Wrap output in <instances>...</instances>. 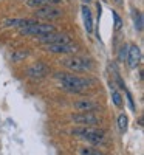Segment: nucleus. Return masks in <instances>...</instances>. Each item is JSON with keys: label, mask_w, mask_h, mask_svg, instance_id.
<instances>
[{"label": "nucleus", "mask_w": 144, "mask_h": 155, "mask_svg": "<svg viewBox=\"0 0 144 155\" xmlns=\"http://www.w3.org/2000/svg\"><path fill=\"white\" fill-rule=\"evenodd\" d=\"M64 11L57 6H44V8H37L34 11V19H45V20H54L62 17Z\"/></svg>", "instance_id": "obj_6"}, {"label": "nucleus", "mask_w": 144, "mask_h": 155, "mask_svg": "<svg viewBox=\"0 0 144 155\" xmlns=\"http://www.w3.org/2000/svg\"><path fill=\"white\" fill-rule=\"evenodd\" d=\"M70 120L74 124H79L84 127H95L101 123V118L95 112H76L70 115Z\"/></svg>", "instance_id": "obj_5"}, {"label": "nucleus", "mask_w": 144, "mask_h": 155, "mask_svg": "<svg viewBox=\"0 0 144 155\" xmlns=\"http://www.w3.org/2000/svg\"><path fill=\"white\" fill-rule=\"evenodd\" d=\"M39 22L37 19H5L3 20V27L6 28H23V27H30V25Z\"/></svg>", "instance_id": "obj_12"}, {"label": "nucleus", "mask_w": 144, "mask_h": 155, "mask_svg": "<svg viewBox=\"0 0 144 155\" xmlns=\"http://www.w3.org/2000/svg\"><path fill=\"white\" fill-rule=\"evenodd\" d=\"M73 109L76 112H96L99 110V104L93 99H87V98H82V99H76L73 101Z\"/></svg>", "instance_id": "obj_9"}, {"label": "nucleus", "mask_w": 144, "mask_h": 155, "mask_svg": "<svg viewBox=\"0 0 144 155\" xmlns=\"http://www.w3.org/2000/svg\"><path fill=\"white\" fill-rule=\"evenodd\" d=\"M54 78L57 79L59 85L70 93H84L87 88L91 87V82H93V79H90V78L67 71H57L54 73Z\"/></svg>", "instance_id": "obj_1"}, {"label": "nucleus", "mask_w": 144, "mask_h": 155, "mask_svg": "<svg viewBox=\"0 0 144 155\" xmlns=\"http://www.w3.org/2000/svg\"><path fill=\"white\" fill-rule=\"evenodd\" d=\"M112 14H113V19H115V31H119L123 28V19L116 11H112Z\"/></svg>", "instance_id": "obj_21"}, {"label": "nucleus", "mask_w": 144, "mask_h": 155, "mask_svg": "<svg viewBox=\"0 0 144 155\" xmlns=\"http://www.w3.org/2000/svg\"><path fill=\"white\" fill-rule=\"evenodd\" d=\"M48 71H50V68L44 62H34L27 68V74L31 79H42V78H45L48 74Z\"/></svg>", "instance_id": "obj_10"}, {"label": "nucleus", "mask_w": 144, "mask_h": 155, "mask_svg": "<svg viewBox=\"0 0 144 155\" xmlns=\"http://www.w3.org/2000/svg\"><path fill=\"white\" fill-rule=\"evenodd\" d=\"M127 50H129L127 44H123L119 47V50H118V53H116V58H118L119 62H126V59H127Z\"/></svg>", "instance_id": "obj_19"}, {"label": "nucleus", "mask_w": 144, "mask_h": 155, "mask_svg": "<svg viewBox=\"0 0 144 155\" xmlns=\"http://www.w3.org/2000/svg\"><path fill=\"white\" fill-rule=\"evenodd\" d=\"M124 93H126V96H127V101H129V107H130V110L135 112V110H136V107H135V102H133V96H132V93L129 92V88H127V87L124 88Z\"/></svg>", "instance_id": "obj_22"}, {"label": "nucleus", "mask_w": 144, "mask_h": 155, "mask_svg": "<svg viewBox=\"0 0 144 155\" xmlns=\"http://www.w3.org/2000/svg\"><path fill=\"white\" fill-rule=\"evenodd\" d=\"M110 92H112V101H113V104H115L116 107H123V102H124V101H123V96H121V93L115 88L113 82H110Z\"/></svg>", "instance_id": "obj_17"}, {"label": "nucleus", "mask_w": 144, "mask_h": 155, "mask_svg": "<svg viewBox=\"0 0 144 155\" xmlns=\"http://www.w3.org/2000/svg\"><path fill=\"white\" fill-rule=\"evenodd\" d=\"M20 36H34V37H41V36H45V34H50L56 31V27L51 23H42V22H36L30 27H23V28H19L17 30Z\"/></svg>", "instance_id": "obj_4"}, {"label": "nucleus", "mask_w": 144, "mask_h": 155, "mask_svg": "<svg viewBox=\"0 0 144 155\" xmlns=\"http://www.w3.org/2000/svg\"><path fill=\"white\" fill-rule=\"evenodd\" d=\"M28 54H30V51H25V50H22V51H12V53H11V61L19 62V61L25 59Z\"/></svg>", "instance_id": "obj_20"}, {"label": "nucleus", "mask_w": 144, "mask_h": 155, "mask_svg": "<svg viewBox=\"0 0 144 155\" xmlns=\"http://www.w3.org/2000/svg\"><path fill=\"white\" fill-rule=\"evenodd\" d=\"M45 50L54 54H73L77 51V45L73 42H65V44H53V45H45Z\"/></svg>", "instance_id": "obj_8"}, {"label": "nucleus", "mask_w": 144, "mask_h": 155, "mask_svg": "<svg viewBox=\"0 0 144 155\" xmlns=\"http://www.w3.org/2000/svg\"><path fill=\"white\" fill-rule=\"evenodd\" d=\"M64 0H27V5L30 8H44V6H56Z\"/></svg>", "instance_id": "obj_14"}, {"label": "nucleus", "mask_w": 144, "mask_h": 155, "mask_svg": "<svg viewBox=\"0 0 144 155\" xmlns=\"http://www.w3.org/2000/svg\"><path fill=\"white\" fill-rule=\"evenodd\" d=\"M132 19H133V25L138 33H142V27H144V17L142 12L139 9H133L132 11Z\"/></svg>", "instance_id": "obj_15"}, {"label": "nucleus", "mask_w": 144, "mask_h": 155, "mask_svg": "<svg viewBox=\"0 0 144 155\" xmlns=\"http://www.w3.org/2000/svg\"><path fill=\"white\" fill-rule=\"evenodd\" d=\"M37 41L44 44V45H53V44H65V42H71L70 37L65 34V33H61V31H53L50 34H45V36H41L37 37Z\"/></svg>", "instance_id": "obj_7"}, {"label": "nucleus", "mask_w": 144, "mask_h": 155, "mask_svg": "<svg viewBox=\"0 0 144 155\" xmlns=\"http://www.w3.org/2000/svg\"><path fill=\"white\" fill-rule=\"evenodd\" d=\"M141 59H142V56H141V50H139V47L138 45H129V50H127V59H126V62H127V65L130 67V68H136L139 64H141Z\"/></svg>", "instance_id": "obj_11"}, {"label": "nucleus", "mask_w": 144, "mask_h": 155, "mask_svg": "<svg viewBox=\"0 0 144 155\" xmlns=\"http://www.w3.org/2000/svg\"><path fill=\"white\" fill-rule=\"evenodd\" d=\"M115 2H116V3H123V0H115Z\"/></svg>", "instance_id": "obj_24"}, {"label": "nucleus", "mask_w": 144, "mask_h": 155, "mask_svg": "<svg viewBox=\"0 0 144 155\" xmlns=\"http://www.w3.org/2000/svg\"><path fill=\"white\" fill-rule=\"evenodd\" d=\"M77 155H106V153L96 147H91V146H81L77 149Z\"/></svg>", "instance_id": "obj_16"}, {"label": "nucleus", "mask_w": 144, "mask_h": 155, "mask_svg": "<svg viewBox=\"0 0 144 155\" xmlns=\"http://www.w3.org/2000/svg\"><path fill=\"white\" fill-rule=\"evenodd\" d=\"M118 129H119V134H126L127 129H129V118L126 113H119V116H118Z\"/></svg>", "instance_id": "obj_18"}, {"label": "nucleus", "mask_w": 144, "mask_h": 155, "mask_svg": "<svg viewBox=\"0 0 144 155\" xmlns=\"http://www.w3.org/2000/svg\"><path fill=\"white\" fill-rule=\"evenodd\" d=\"M82 2H84V5H85V3H88V2H91V0H82Z\"/></svg>", "instance_id": "obj_23"}, {"label": "nucleus", "mask_w": 144, "mask_h": 155, "mask_svg": "<svg viewBox=\"0 0 144 155\" xmlns=\"http://www.w3.org/2000/svg\"><path fill=\"white\" fill-rule=\"evenodd\" d=\"M62 65L70 70V71H74V73H84V71H91L95 67L93 61L90 58H85V56H70L67 59L62 61Z\"/></svg>", "instance_id": "obj_3"}, {"label": "nucleus", "mask_w": 144, "mask_h": 155, "mask_svg": "<svg viewBox=\"0 0 144 155\" xmlns=\"http://www.w3.org/2000/svg\"><path fill=\"white\" fill-rule=\"evenodd\" d=\"M81 12H82V20H84L85 31L88 34H91L95 31V22H93V16H91V9L88 8V5H82Z\"/></svg>", "instance_id": "obj_13"}, {"label": "nucleus", "mask_w": 144, "mask_h": 155, "mask_svg": "<svg viewBox=\"0 0 144 155\" xmlns=\"http://www.w3.org/2000/svg\"><path fill=\"white\" fill-rule=\"evenodd\" d=\"M71 134L77 138L87 141L90 144H95V146H104L107 143V134L98 127H84V126L74 127Z\"/></svg>", "instance_id": "obj_2"}]
</instances>
